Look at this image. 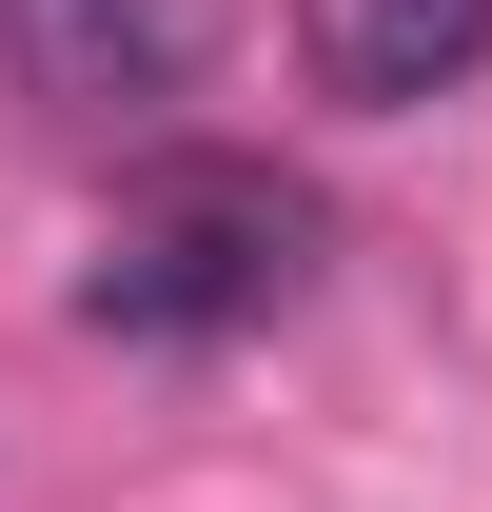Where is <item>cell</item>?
I'll list each match as a JSON object with an SVG mask.
<instances>
[{"label":"cell","instance_id":"6da1fadb","mask_svg":"<svg viewBox=\"0 0 492 512\" xmlns=\"http://www.w3.org/2000/svg\"><path fill=\"white\" fill-rule=\"evenodd\" d=\"M296 276H315V178H276V158H158L99 217V256H79V335L217 355V335L296 316Z\"/></svg>","mask_w":492,"mask_h":512},{"label":"cell","instance_id":"7a4b0ae2","mask_svg":"<svg viewBox=\"0 0 492 512\" xmlns=\"http://www.w3.org/2000/svg\"><path fill=\"white\" fill-rule=\"evenodd\" d=\"M217 60V0H0V79L40 119H158Z\"/></svg>","mask_w":492,"mask_h":512},{"label":"cell","instance_id":"3957f363","mask_svg":"<svg viewBox=\"0 0 492 512\" xmlns=\"http://www.w3.org/2000/svg\"><path fill=\"white\" fill-rule=\"evenodd\" d=\"M492 60V0H296V79L335 119H433Z\"/></svg>","mask_w":492,"mask_h":512}]
</instances>
